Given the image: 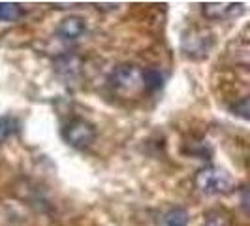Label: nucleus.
<instances>
[{
	"mask_svg": "<svg viewBox=\"0 0 250 226\" xmlns=\"http://www.w3.org/2000/svg\"><path fill=\"white\" fill-rule=\"evenodd\" d=\"M162 83L164 75L160 70H156V68H143V90L145 92L152 94V92L160 90Z\"/></svg>",
	"mask_w": 250,
	"mask_h": 226,
	"instance_id": "6e6552de",
	"label": "nucleus"
},
{
	"mask_svg": "<svg viewBox=\"0 0 250 226\" xmlns=\"http://www.w3.org/2000/svg\"><path fill=\"white\" fill-rule=\"evenodd\" d=\"M109 83L119 94H136L143 90V68L134 63H123L113 68Z\"/></svg>",
	"mask_w": 250,
	"mask_h": 226,
	"instance_id": "f03ea898",
	"label": "nucleus"
},
{
	"mask_svg": "<svg viewBox=\"0 0 250 226\" xmlns=\"http://www.w3.org/2000/svg\"><path fill=\"white\" fill-rule=\"evenodd\" d=\"M79 68H81V59L77 55H74V53H64V55H59L55 59V70L64 79L77 77Z\"/></svg>",
	"mask_w": 250,
	"mask_h": 226,
	"instance_id": "0eeeda50",
	"label": "nucleus"
},
{
	"mask_svg": "<svg viewBox=\"0 0 250 226\" xmlns=\"http://www.w3.org/2000/svg\"><path fill=\"white\" fill-rule=\"evenodd\" d=\"M231 112L235 113V115H239L241 119H249V98L245 96V98H241L239 102H235L233 106H231Z\"/></svg>",
	"mask_w": 250,
	"mask_h": 226,
	"instance_id": "ddd939ff",
	"label": "nucleus"
},
{
	"mask_svg": "<svg viewBox=\"0 0 250 226\" xmlns=\"http://www.w3.org/2000/svg\"><path fill=\"white\" fill-rule=\"evenodd\" d=\"M201 226H231L229 215L224 209H211L203 217V225Z\"/></svg>",
	"mask_w": 250,
	"mask_h": 226,
	"instance_id": "9b49d317",
	"label": "nucleus"
},
{
	"mask_svg": "<svg viewBox=\"0 0 250 226\" xmlns=\"http://www.w3.org/2000/svg\"><path fill=\"white\" fill-rule=\"evenodd\" d=\"M62 139L75 149H87L96 139V126L87 119L75 117L62 126Z\"/></svg>",
	"mask_w": 250,
	"mask_h": 226,
	"instance_id": "7ed1b4c3",
	"label": "nucleus"
},
{
	"mask_svg": "<svg viewBox=\"0 0 250 226\" xmlns=\"http://www.w3.org/2000/svg\"><path fill=\"white\" fill-rule=\"evenodd\" d=\"M87 32V21L79 15H68L57 26V36L66 42H74Z\"/></svg>",
	"mask_w": 250,
	"mask_h": 226,
	"instance_id": "39448f33",
	"label": "nucleus"
},
{
	"mask_svg": "<svg viewBox=\"0 0 250 226\" xmlns=\"http://www.w3.org/2000/svg\"><path fill=\"white\" fill-rule=\"evenodd\" d=\"M211 49V38L201 30H192L183 38V51L192 59H203Z\"/></svg>",
	"mask_w": 250,
	"mask_h": 226,
	"instance_id": "20e7f679",
	"label": "nucleus"
},
{
	"mask_svg": "<svg viewBox=\"0 0 250 226\" xmlns=\"http://www.w3.org/2000/svg\"><path fill=\"white\" fill-rule=\"evenodd\" d=\"M25 8L17 2H0V21L4 23H13L25 17Z\"/></svg>",
	"mask_w": 250,
	"mask_h": 226,
	"instance_id": "1a4fd4ad",
	"label": "nucleus"
},
{
	"mask_svg": "<svg viewBox=\"0 0 250 226\" xmlns=\"http://www.w3.org/2000/svg\"><path fill=\"white\" fill-rule=\"evenodd\" d=\"M17 130H19V121L15 117H0V143L12 138Z\"/></svg>",
	"mask_w": 250,
	"mask_h": 226,
	"instance_id": "f8f14e48",
	"label": "nucleus"
},
{
	"mask_svg": "<svg viewBox=\"0 0 250 226\" xmlns=\"http://www.w3.org/2000/svg\"><path fill=\"white\" fill-rule=\"evenodd\" d=\"M194 187L205 196H216V194H228L233 190V179L231 176L216 166H205L196 172L194 176Z\"/></svg>",
	"mask_w": 250,
	"mask_h": 226,
	"instance_id": "f257e3e1",
	"label": "nucleus"
},
{
	"mask_svg": "<svg viewBox=\"0 0 250 226\" xmlns=\"http://www.w3.org/2000/svg\"><path fill=\"white\" fill-rule=\"evenodd\" d=\"M188 211L185 207H171L162 215L160 226H187Z\"/></svg>",
	"mask_w": 250,
	"mask_h": 226,
	"instance_id": "9d476101",
	"label": "nucleus"
},
{
	"mask_svg": "<svg viewBox=\"0 0 250 226\" xmlns=\"http://www.w3.org/2000/svg\"><path fill=\"white\" fill-rule=\"evenodd\" d=\"M243 12V4H233V2H209L203 4V15L209 19H226L235 13Z\"/></svg>",
	"mask_w": 250,
	"mask_h": 226,
	"instance_id": "423d86ee",
	"label": "nucleus"
}]
</instances>
